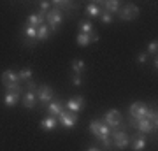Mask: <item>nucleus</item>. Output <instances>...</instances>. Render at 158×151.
<instances>
[{"mask_svg":"<svg viewBox=\"0 0 158 151\" xmlns=\"http://www.w3.org/2000/svg\"><path fill=\"white\" fill-rule=\"evenodd\" d=\"M0 81H2V84H4V88H6L7 91H16V93L21 91L19 78H18V74L14 72V70H6V72L2 74Z\"/></svg>","mask_w":158,"mask_h":151,"instance_id":"1","label":"nucleus"},{"mask_svg":"<svg viewBox=\"0 0 158 151\" xmlns=\"http://www.w3.org/2000/svg\"><path fill=\"white\" fill-rule=\"evenodd\" d=\"M63 21V12L60 11V9H49V11L46 12V23H48V27H49V30L53 28V30H56L60 25H62Z\"/></svg>","mask_w":158,"mask_h":151,"instance_id":"2","label":"nucleus"},{"mask_svg":"<svg viewBox=\"0 0 158 151\" xmlns=\"http://www.w3.org/2000/svg\"><path fill=\"white\" fill-rule=\"evenodd\" d=\"M77 112H70L67 111V109H63L62 114L58 116V125H62V127H65V128H72L74 125L77 123Z\"/></svg>","mask_w":158,"mask_h":151,"instance_id":"3","label":"nucleus"},{"mask_svg":"<svg viewBox=\"0 0 158 151\" xmlns=\"http://www.w3.org/2000/svg\"><path fill=\"white\" fill-rule=\"evenodd\" d=\"M137 14H139V7L135 4H125L123 7H119L118 16L125 21H130V19H135Z\"/></svg>","mask_w":158,"mask_h":151,"instance_id":"4","label":"nucleus"},{"mask_svg":"<svg viewBox=\"0 0 158 151\" xmlns=\"http://www.w3.org/2000/svg\"><path fill=\"white\" fill-rule=\"evenodd\" d=\"M111 139H113V144L116 146V148H119V149H125V148L130 144L128 135H127V132H123V130H113Z\"/></svg>","mask_w":158,"mask_h":151,"instance_id":"5","label":"nucleus"},{"mask_svg":"<svg viewBox=\"0 0 158 151\" xmlns=\"http://www.w3.org/2000/svg\"><path fill=\"white\" fill-rule=\"evenodd\" d=\"M148 109H149V107H148L146 104H142V102H134V104L130 106V116H132V120L139 121L142 118H146Z\"/></svg>","mask_w":158,"mask_h":151,"instance_id":"6","label":"nucleus"},{"mask_svg":"<svg viewBox=\"0 0 158 151\" xmlns=\"http://www.w3.org/2000/svg\"><path fill=\"white\" fill-rule=\"evenodd\" d=\"M104 123L107 125L109 128H116L121 125V112L116 111V109H111L109 112H106L104 116Z\"/></svg>","mask_w":158,"mask_h":151,"instance_id":"7","label":"nucleus"},{"mask_svg":"<svg viewBox=\"0 0 158 151\" xmlns=\"http://www.w3.org/2000/svg\"><path fill=\"white\" fill-rule=\"evenodd\" d=\"M134 121V127H135L139 132H142V134H149V132H153V130H156V125L151 123L149 120H146V118H142V120H139V121H135V120H132Z\"/></svg>","mask_w":158,"mask_h":151,"instance_id":"8","label":"nucleus"},{"mask_svg":"<svg viewBox=\"0 0 158 151\" xmlns=\"http://www.w3.org/2000/svg\"><path fill=\"white\" fill-rule=\"evenodd\" d=\"M37 95V99H39L40 102H51L53 100V90H51V86H48V84H44V86H40L39 91L35 93Z\"/></svg>","mask_w":158,"mask_h":151,"instance_id":"9","label":"nucleus"},{"mask_svg":"<svg viewBox=\"0 0 158 151\" xmlns=\"http://www.w3.org/2000/svg\"><path fill=\"white\" fill-rule=\"evenodd\" d=\"M44 21H46V14H42V12H39V14H30L27 18V25L32 28H39L40 25H44Z\"/></svg>","mask_w":158,"mask_h":151,"instance_id":"10","label":"nucleus"},{"mask_svg":"<svg viewBox=\"0 0 158 151\" xmlns=\"http://www.w3.org/2000/svg\"><path fill=\"white\" fill-rule=\"evenodd\" d=\"M83 104H85V99H83V97H76V99H70V100L65 104V107H67V111H70V112H79L83 109Z\"/></svg>","mask_w":158,"mask_h":151,"instance_id":"11","label":"nucleus"},{"mask_svg":"<svg viewBox=\"0 0 158 151\" xmlns=\"http://www.w3.org/2000/svg\"><path fill=\"white\" fill-rule=\"evenodd\" d=\"M21 102H23V106L27 107V109H34L35 102H37V95H35V91H27V93L21 97Z\"/></svg>","mask_w":158,"mask_h":151,"instance_id":"12","label":"nucleus"},{"mask_svg":"<svg viewBox=\"0 0 158 151\" xmlns=\"http://www.w3.org/2000/svg\"><path fill=\"white\" fill-rule=\"evenodd\" d=\"M85 14L90 18H100L102 14V9H100V4H95V2H90L85 9Z\"/></svg>","mask_w":158,"mask_h":151,"instance_id":"13","label":"nucleus"},{"mask_svg":"<svg viewBox=\"0 0 158 151\" xmlns=\"http://www.w3.org/2000/svg\"><path fill=\"white\" fill-rule=\"evenodd\" d=\"M102 6L106 7V12H109V14L113 16V14H118V11H119V7H121V4H119L118 0H106Z\"/></svg>","mask_w":158,"mask_h":151,"instance_id":"14","label":"nucleus"},{"mask_svg":"<svg viewBox=\"0 0 158 151\" xmlns=\"http://www.w3.org/2000/svg\"><path fill=\"white\" fill-rule=\"evenodd\" d=\"M18 102H19V93H16V91H7L4 95V104L7 107H14Z\"/></svg>","mask_w":158,"mask_h":151,"instance_id":"15","label":"nucleus"},{"mask_svg":"<svg viewBox=\"0 0 158 151\" xmlns=\"http://www.w3.org/2000/svg\"><path fill=\"white\" fill-rule=\"evenodd\" d=\"M63 111V104L62 102H49V106H48V112H49V116H55L58 118L62 114Z\"/></svg>","mask_w":158,"mask_h":151,"instance_id":"16","label":"nucleus"},{"mask_svg":"<svg viewBox=\"0 0 158 151\" xmlns=\"http://www.w3.org/2000/svg\"><path fill=\"white\" fill-rule=\"evenodd\" d=\"M56 125H58V120L55 116H48L44 118L42 121H40V128L42 130H53V128H56Z\"/></svg>","mask_w":158,"mask_h":151,"instance_id":"17","label":"nucleus"},{"mask_svg":"<svg viewBox=\"0 0 158 151\" xmlns=\"http://www.w3.org/2000/svg\"><path fill=\"white\" fill-rule=\"evenodd\" d=\"M49 34H51L49 27L48 25H40L37 28V40H48L49 39Z\"/></svg>","mask_w":158,"mask_h":151,"instance_id":"18","label":"nucleus"},{"mask_svg":"<svg viewBox=\"0 0 158 151\" xmlns=\"http://www.w3.org/2000/svg\"><path fill=\"white\" fill-rule=\"evenodd\" d=\"M93 34V32H91ZM91 34H79L77 35V44L81 48H86V46L91 44Z\"/></svg>","mask_w":158,"mask_h":151,"instance_id":"19","label":"nucleus"},{"mask_svg":"<svg viewBox=\"0 0 158 151\" xmlns=\"http://www.w3.org/2000/svg\"><path fill=\"white\" fill-rule=\"evenodd\" d=\"M70 67H72L74 74H79V76H81V74L86 70V65H85V62H83V60H74Z\"/></svg>","mask_w":158,"mask_h":151,"instance_id":"20","label":"nucleus"},{"mask_svg":"<svg viewBox=\"0 0 158 151\" xmlns=\"http://www.w3.org/2000/svg\"><path fill=\"white\" fill-rule=\"evenodd\" d=\"M79 30H81L79 34H91V32H93V23L83 19V21L79 23Z\"/></svg>","mask_w":158,"mask_h":151,"instance_id":"21","label":"nucleus"},{"mask_svg":"<svg viewBox=\"0 0 158 151\" xmlns=\"http://www.w3.org/2000/svg\"><path fill=\"white\" fill-rule=\"evenodd\" d=\"M18 78H19V81H32L34 72H32V69H23L18 72Z\"/></svg>","mask_w":158,"mask_h":151,"instance_id":"22","label":"nucleus"},{"mask_svg":"<svg viewBox=\"0 0 158 151\" xmlns=\"http://www.w3.org/2000/svg\"><path fill=\"white\" fill-rule=\"evenodd\" d=\"M132 148H134V151H142L146 148V139H144V137H137V139L134 141Z\"/></svg>","mask_w":158,"mask_h":151,"instance_id":"23","label":"nucleus"},{"mask_svg":"<svg viewBox=\"0 0 158 151\" xmlns=\"http://www.w3.org/2000/svg\"><path fill=\"white\" fill-rule=\"evenodd\" d=\"M100 123L102 121H98V120H93L90 123V132L95 135V137H98V134H100Z\"/></svg>","mask_w":158,"mask_h":151,"instance_id":"24","label":"nucleus"},{"mask_svg":"<svg viewBox=\"0 0 158 151\" xmlns=\"http://www.w3.org/2000/svg\"><path fill=\"white\" fill-rule=\"evenodd\" d=\"M109 135H111V128H109L107 125L102 121V123H100V134H98V137H97V139H104V137H109Z\"/></svg>","mask_w":158,"mask_h":151,"instance_id":"25","label":"nucleus"},{"mask_svg":"<svg viewBox=\"0 0 158 151\" xmlns=\"http://www.w3.org/2000/svg\"><path fill=\"white\" fill-rule=\"evenodd\" d=\"M23 34L27 39H37V28H32V27H27L23 30Z\"/></svg>","mask_w":158,"mask_h":151,"instance_id":"26","label":"nucleus"},{"mask_svg":"<svg viewBox=\"0 0 158 151\" xmlns=\"http://www.w3.org/2000/svg\"><path fill=\"white\" fill-rule=\"evenodd\" d=\"M156 51H158V42H156V40L149 42V46H148V53H146V55H156Z\"/></svg>","mask_w":158,"mask_h":151,"instance_id":"27","label":"nucleus"},{"mask_svg":"<svg viewBox=\"0 0 158 151\" xmlns=\"http://www.w3.org/2000/svg\"><path fill=\"white\" fill-rule=\"evenodd\" d=\"M100 19H102V21H104V23H106V25H109V23L113 21V16H111L109 12L102 11V14H100Z\"/></svg>","mask_w":158,"mask_h":151,"instance_id":"28","label":"nucleus"},{"mask_svg":"<svg viewBox=\"0 0 158 151\" xmlns=\"http://www.w3.org/2000/svg\"><path fill=\"white\" fill-rule=\"evenodd\" d=\"M39 6H40V12H42V14H46V12L49 11V7H51V2H46V0H44V2H40Z\"/></svg>","mask_w":158,"mask_h":151,"instance_id":"29","label":"nucleus"},{"mask_svg":"<svg viewBox=\"0 0 158 151\" xmlns=\"http://www.w3.org/2000/svg\"><path fill=\"white\" fill-rule=\"evenodd\" d=\"M100 141H102V146H104V148H111V144H113L111 135H109V137H104V139H100Z\"/></svg>","mask_w":158,"mask_h":151,"instance_id":"30","label":"nucleus"},{"mask_svg":"<svg viewBox=\"0 0 158 151\" xmlns=\"http://www.w3.org/2000/svg\"><path fill=\"white\" fill-rule=\"evenodd\" d=\"M81 83H83V81H81V76H79V74H74L72 84H74V86H81Z\"/></svg>","mask_w":158,"mask_h":151,"instance_id":"31","label":"nucleus"},{"mask_svg":"<svg viewBox=\"0 0 158 151\" xmlns=\"http://www.w3.org/2000/svg\"><path fill=\"white\" fill-rule=\"evenodd\" d=\"M146 60H148V55H146V53H141V55L137 56V62H139V63H146Z\"/></svg>","mask_w":158,"mask_h":151,"instance_id":"32","label":"nucleus"},{"mask_svg":"<svg viewBox=\"0 0 158 151\" xmlns=\"http://www.w3.org/2000/svg\"><path fill=\"white\" fill-rule=\"evenodd\" d=\"M88 151H98V149H97V148H90Z\"/></svg>","mask_w":158,"mask_h":151,"instance_id":"33","label":"nucleus"}]
</instances>
